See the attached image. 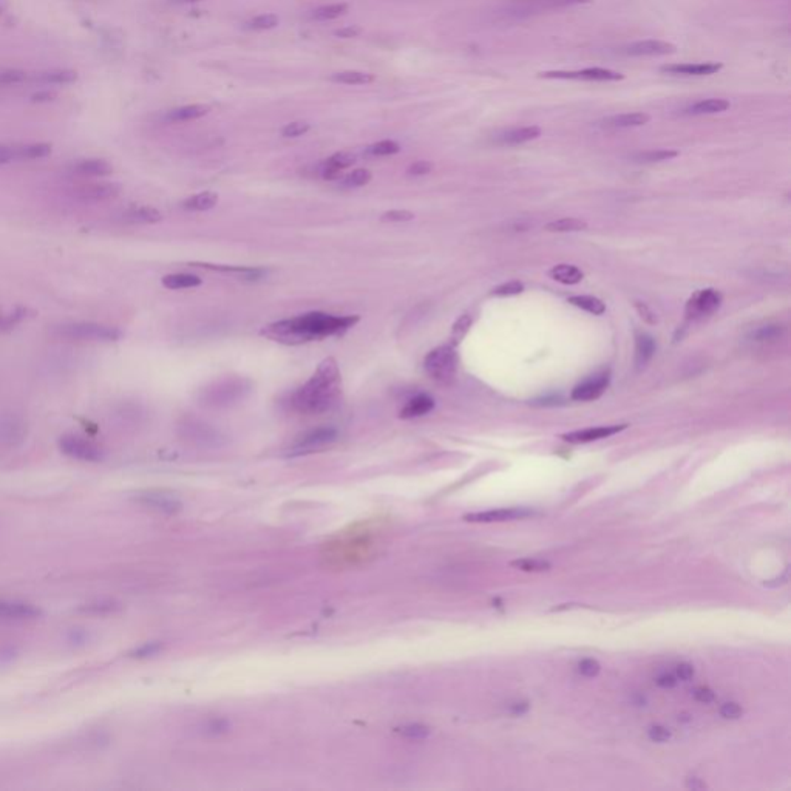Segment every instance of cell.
Here are the masks:
<instances>
[{
	"mask_svg": "<svg viewBox=\"0 0 791 791\" xmlns=\"http://www.w3.org/2000/svg\"><path fill=\"white\" fill-rule=\"evenodd\" d=\"M186 429H187V437H191V441H193V442H198L199 445H218L219 444L218 433L213 431L210 426L192 422V424L187 425Z\"/></svg>",
	"mask_w": 791,
	"mask_h": 791,
	"instance_id": "83f0119b",
	"label": "cell"
},
{
	"mask_svg": "<svg viewBox=\"0 0 791 791\" xmlns=\"http://www.w3.org/2000/svg\"><path fill=\"white\" fill-rule=\"evenodd\" d=\"M210 111V109L207 105L203 104H192V105H184V107H178V109H173L171 110L166 115L167 121H172V122H186V121H195V119H199L206 116L207 113Z\"/></svg>",
	"mask_w": 791,
	"mask_h": 791,
	"instance_id": "484cf974",
	"label": "cell"
},
{
	"mask_svg": "<svg viewBox=\"0 0 791 791\" xmlns=\"http://www.w3.org/2000/svg\"><path fill=\"white\" fill-rule=\"evenodd\" d=\"M433 171V164L429 161H418L408 169V173L414 175V177H422V175L430 173Z\"/></svg>",
	"mask_w": 791,
	"mask_h": 791,
	"instance_id": "db71d44e",
	"label": "cell"
},
{
	"mask_svg": "<svg viewBox=\"0 0 791 791\" xmlns=\"http://www.w3.org/2000/svg\"><path fill=\"white\" fill-rule=\"evenodd\" d=\"M609 382H611V374H609V371L596 373L574 388L572 399L580 402L598 399L600 396L606 391Z\"/></svg>",
	"mask_w": 791,
	"mask_h": 791,
	"instance_id": "7c38bea8",
	"label": "cell"
},
{
	"mask_svg": "<svg viewBox=\"0 0 791 791\" xmlns=\"http://www.w3.org/2000/svg\"><path fill=\"white\" fill-rule=\"evenodd\" d=\"M122 218L129 223L153 224L161 221L162 213L150 206H133L122 213Z\"/></svg>",
	"mask_w": 791,
	"mask_h": 791,
	"instance_id": "cb8c5ba5",
	"label": "cell"
},
{
	"mask_svg": "<svg viewBox=\"0 0 791 791\" xmlns=\"http://www.w3.org/2000/svg\"><path fill=\"white\" fill-rule=\"evenodd\" d=\"M347 11H348L347 3H331L320 6V8L312 12V17L316 19V21H332V19L343 16Z\"/></svg>",
	"mask_w": 791,
	"mask_h": 791,
	"instance_id": "8d00e7d4",
	"label": "cell"
},
{
	"mask_svg": "<svg viewBox=\"0 0 791 791\" xmlns=\"http://www.w3.org/2000/svg\"><path fill=\"white\" fill-rule=\"evenodd\" d=\"M677 155H679L677 150H646V152L633 153L632 160L637 162H660L675 158Z\"/></svg>",
	"mask_w": 791,
	"mask_h": 791,
	"instance_id": "e575fe53",
	"label": "cell"
},
{
	"mask_svg": "<svg viewBox=\"0 0 791 791\" xmlns=\"http://www.w3.org/2000/svg\"><path fill=\"white\" fill-rule=\"evenodd\" d=\"M731 107L730 100L722 98H709L702 99L697 102L686 107L682 113L688 116H702V115H715V113H722Z\"/></svg>",
	"mask_w": 791,
	"mask_h": 791,
	"instance_id": "ffe728a7",
	"label": "cell"
},
{
	"mask_svg": "<svg viewBox=\"0 0 791 791\" xmlns=\"http://www.w3.org/2000/svg\"><path fill=\"white\" fill-rule=\"evenodd\" d=\"M28 436V425L17 414L0 416V448H16Z\"/></svg>",
	"mask_w": 791,
	"mask_h": 791,
	"instance_id": "ba28073f",
	"label": "cell"
},
{
	"mask_svg": "<svg viewBox=\"0 0 791 791\" xmlns=\"http://www.w3.org/2000/svg\"><path fill=\"white\" fill-rule=\"evenodd\" d=\"M783 328L782 326H777V325H768V326H762V328L756 329L752 332L751 337L755 338L757 342H767V340H774V338L781 337Z\"/></svg>",
	"mask_w": 791,
	"mask_h": 791,
	"instance_id": "7bdbcfd3",
	"label": "cell"
},
{
	"mask_svg": "<svg viewBox=\"0 0 791 791\" xmlns=\"http://www.w3.org/2000/svg\"><path fill=\"white\" fill-rule=\"evenodd\" d=\"M11 161H23L22 146H0V166Z\"/></svg>",
	"mask_w": 791,
	"mask_h": 791,
	"instance_id": "f6af8a7d",
	"label": "cell"
},
{
	"mask_svg": "<svg viewBox=\"0 0 791 791\" xmlns=\"http://www.w3.org/2000/svg\"><path fill=\"white\" fill-rule=\"evenodd\" d=\"M59 448L64 455L83 462H99L104 459V450L98 444L78 435H64L59 439Z\"/></svg>",
	"mask_w": 791,
	"mask_h": 791,
	"instance_id": "8992f818",
	"label": "cell"
},
{
	"mask_svg": "<svg viewBox=\"0 0 791 791\" xmlns=\"http://www.w3.org/2000/svg\"><path fill=\"white\" fill-rule=\"evenodd\" d=\"M425 369L439 384H451L457 373V354L453 345H442L425 357Z\"/></svg>",
	"mask_w": 791,
	"mask_h": 791,
	"instance_id": "5b68a950",
	"label": "cell"
},
{
	"mask_svg": "<svg viewBox=\"0 0 791 791\" xmlns=\"http://www.w3.org/2000/svg\"><path fill=\"white\" fill-rule=\"evenodd\" d=\"M587 228V223L578 218H561L556 221H552L545 226V230L549 232H578L585 230Z\"/></svg>",
	"mask_w": 791,
	"mask_h": 791,
	"instance_id": "836d02e7",
	"label": "cell"
},
{
	"mask_svg": "<svg viewBox=\"0 0 791 791\" xmlns=\"http://www.w3.org/2000/svg\"><path fill=\"white\" fill-rule=\"evenodd\" d=\"M649 737H651V740H654V742H658V744L668 742V739L671 737V731L668 730V728L655 725L649 730Z\"/></svg>",
	"mask_w": 791,
	"mask_h": 791,
	"instance_id": "f5cc1de1",
	"label": "cell"
},
{
	"mask_svg": "<svg viewBox=\"0 0 791 791\" xmlns=\"http://www.w3.org/2000/svg\"><path fill=\"white\" fill-rule=\"evenodd\" d=\"M524 291V285L521 283V281H508V283H502L498 288H495L493 290V296L496 297H510V296H517V294H521Z\"/></svg>",
	"mask_w": 791,
	"mask_h": 791,
	"instance_id": "ee69618b",
	"label": "cell"
},
{
	"mask_svg": "<svg viewBox=\"0 0 791 791\" xmlns=\"http://www.w3.org/2000/svg\"><path fill=\"white\" fill-rule=\"evenodd\" d=\"M578 668L580 673L586 677H595L600 673V663L594 660V658H585V660H581Z\"/></svg>",
	"mask_w": 791,
	"mask_h": 791,
	"instance_id": "f907efd6",
	"label": "cell"
},
{
	"mask_svg": "<svg viewBox=\"0 0 791 791\" xmlns=\"http://www.w3.org/2000/svg\"><path fill=\"white\" fill-rule=\"evenodd\" d=\"M686 785H688V788L695 790V788H703V787H705V783H702V782H699V779H695V777H693V779L688 781Z\"/></svg>",
	"mask_w": 791,
	"mask_h": 791,
	"instance_id": "e7e4bbea",
	"label": "cell"
},
{
	"mask_svg": "<svg viewBox=\"0 0 791 791\" xmlns=\"http://www.w3.org/2000/svg\"><path fill=\"white\" fill-rule=\"evenodd\" d=\"M371 178H373V175H371V172L368 171V169H356V171H353L343 178L342 184L345 187H362V186L368 184L369 181H371Z\"/></svg>",
	"mask_w": 791,
	"mask_h": 791,
	"instance_id": "74e56055",
	"label": "cell"
},
{
	"mask_svg": "<svg viewBox=\"0 0 791 791\" xmlns=\"http://www.w3.org/2000/svg\"><path fill=\"white\" fill-rule=\"evenodd\" d=\"M567 301L570 305L580 307V310H585L587 312L594 314V316H601V314L606 311V305L603 303L600 299L592 297V296H574V297H569Z\"/></svg>",
	"mask_w": 791,
	"mask_h": 791,
	"instance_id": "d6a6232c",
	"label": "cell"
},
{
	"mask_svg": "<svg viewBox=\"0 0 791 791\" xmlns=\"http://www.w3.org/2000/svg\"><path fill=\"white\" fill-rule=\"evenodd\" d=\"M138 501H140L142 506L153 508V510L161 513H177L178 510H181V507H183L177 496L166 492L141 493L138 496Z\"/></svg>",
	"mask_w": 791,
	"mask_h": 791,
	"instance_id": "5bb4252c",
	"label": "cell"
},
{
	"mask_svg": "<svg viewBox=\"0 0 791 791\" xmlns=\"http://www.w3.org/2000/svg\"><path fill=\"white\" fill-rule=\"evenodd\" d=\"M73 171L76 172L80 177H90V178H100V177H107V175H110L113 172V167L110 166V162H107L105 160H99V158H89V160H80L79 162L73 166Z\"/></svg>",
	"mask_w": 791,
	"mask_h": 791,
	"instance_id": "7402d4cb",
	"label": "cell"
},
{
	"mask_svg": "<svg viewBox=\"0 0 791 791\" xmlns=\"http://www.w3.org/2000/svg\"><path fill=\"white\" fill-rule=\"evenodd\" d=\"M541 78L545 79H572V80H620L623 79V74L618 72L607 70V68H585V70L576 72H545L541 73Z\"/></svg>",
	"mask_w": 791,
	"mask_h": 791,
	"instance_id": "30bf717a",
	"label": "cell"
},
{
	"mask_svg": "<svg viewBox=\"0 0 791 791\" xmlns=\"http://www.w3.org/2000/svg\"><path fill=\"white\" fill-rule=\"evenodd\" d=\"M512 566L523 570V572H544V570L550 569V563L544 560H529V558H524V560L513 561Z\"/></svg>",
	"mask_w": 791,
	"mask_h": 791,
	"instance_id": "ab89813d",
	"label": "cell"
},
{
	"mask_svg": "<svg viewBox=\"0 0 791 791\" xmlns=\"http://www.w3.org/2000/svg\"><path fill=\"white\" fill-rule=\"evenodd\" d=\"M413 218H414V215H413L411 212H408V210H399V209L385 212L384 215H382V219H384V221H396V223L410 221V219H413Z\"/></svg>",
	"mask_w": 791,
	"mask_h": 791,
	"instance_id": "816d5d0a",
	"label": "cell"
},
{
	"mask_svg": "<svg viewBox=\"0 0 791 791\" xmlns=\"http://www.w3.org/2000/svg\"><path fill=\"white\" fill-rule=\"evenodd\" d=\"M118 195L119 187L115 183H89L73 191V197L83 203H102Z\"/></svg>",
	"mask_w": 791,
	"mask_h": 791,
	"instance_id": "8fae6325",
	"label": "cell"
},
{
	"mask_svg": "<svg viewBox=\"0 0 791 791\" xmlns=\"http://www.w3.org/2000/svg\"><path fill=\"white\" fill-rule=\"evenodd\" d=\"M354 162L356 156L349 152H338L332 155L322 164V177L325 180H336L343 169L353 166Z\"/></svg>",
	"mask_w": 791,
	"mask_h": 791,
	"instance_id": "44dd1931",
	"label": "cell"
},
{
	"mask_svg": "<svg viewBox=\"0 0 791 791\" xmlns=\"http://www.w3.org/2000/svg\"><path fill=\"white\" fill-rule=\"evenodd\" d=\"M435 408V400L429 394H418L407 402L405 407L399 413L402 419H413L429 414Z\"/></svg>",
	"mask_w": 791,
	"mask_h": 791,
	"instance_id": "603a6c76",
	"label": "cell"
},
{
	"mask_svg": "<svg viewBox=\"0 0 791 791\" xmlns=\"http://www.w3.org/2000/svg\"><path fill=\"white\" fill-rule=\"evenodd\" d=\"M359 322L357 316H331L323 312H310L290 320L269 325L265 334L275 342L286 345H300L318 338L329 337L347 331Z\"/></svg>",
	"mask_w": 791,
	"mask_h": 791,
	"instance_id": "6da1fadb",
	"label": "cell"
},
{
	"mask_svg": "<svg viewBox=\"0 0 791 791\" xmlns=\"http://www.w3.org/2000/svg\"><path fill=\"white\" fill-rule=\"evenodd\" d=\"M250 391V382L240 378H228L219 382H213L201 391V402L204 405L221 408L237 404Z\"/></svg>",
	"mask_w": 791,
	"mask_h": 791,
	"instance_id": "277c9868",
	"label": "cell"
},
{
	"mask_svg": "<svg viewBox=\"0 0 791 791\" xmlns=\"http://www.w3.org/2000/svg\"><path fill=\"white\" fill-rule=\"evenodd\" d=\"M470 326H472V317H470L468 314H462V316L456 320L453 329H451V345H453V347L462 340L464 336L468 332Z\"/></svg>",
	"mask_w": 791,
	"mask_h": 791,
	"instance_id": "f35d334b",
	"label": "cell"
},
{
	"mask_svg": "<svg viewBox=\"0 0 791 791\" xmlns=\"http://www.w3.org/2000/svg\"><path fill=\"white\" fill-rule=\"evenodd\" d=\"M400 733L404 734L405 737L408 739H414V740H419V739H424L429 736V728L422 726V725H407L400 730Z\"/></svg>",
	"mask_w": 791,
	"mask_h": 791,
	"instance_id": "c3c4849f",
	"label": "cell"
},
{
	"mask_svg": "<svg viewBox=\"0 0 791 791\" xmlns=\"http://www.w3.org/2000/svg\"><path fill=\"white\" fill-rule=\"evenodd\" d=\"M657 683L662 688H674L677 685V677L674 674H662L657 679Z\"/></svg>",
	"mask_w": 791,
	"mask_h": 791,
	"instance_id": "94428289",
	"label": "cell"
},
{
	"mask_svg": "<svg viewBox=\"0 0 791 791\" xmlns=\"http://www.w3.org/2000/svg\"><path fill=\"white\" fill-rule=\"evenodd\" d=\"M331 80L332 83L347 84V85H367V84L374 83V76L369 73L348 70V72H340V73L332 74Z\"/></svg>",
	"mask_w": 791,
	"mask_h": 791,
	"instance_id": "1f68e13d",
	"label": "cell"
},
{
	"mask_svg": "<svg viewBox=\"0 0 791 791\" xmlns=\"http://www.w3.org/2000/svg\"><path fill=\"white\" fill-rule=\"evenodd\" d=\"M25 79V73L21 70L0 72V87H11L21 84Z\"/></svg>",
	"mask_w": 791,
	"mask_h": 791,
	"instance_id": "7dc6e473",
	"label": "cell"
},
{
	"mask_svg": "<svg viewBox=\"0 0 791 791\" xmlns=\"http://www.w3.org/2000/svg\"><path fill=\"white\" fill-rule=\"evenodd\" d=\"M651 116L648 113H621V115H615L611 118L603 119L600 122V127L603 129H631V127H640L649 122Z\"/></svg>",
	"mask_w": 791,
	"mask_h": 791,
	"instance_id": "ac0fdd59",
	"label": "cell"
},
{
	"mask_svg": "<svg viewBox=\"0 0 791 791\" xmlns=\"http://www.w3.org/2000/svg\"><path fill=\"white\" fill-rule=\"evenodd\" d=\"M675 52V47L669 42L663 41H638L627 43L620 50L621 54L640 58V56H664Z\"/></svg>",
	"mask_w": 791,
	"mask_h": 791,
	"instance_id": "4fadbf2b",
	"label": "cell"
},
{
	"mask_svg": "<svg viewBox=\"0 0 791 791\" xmlns=\"http://www.w3.org/2000/svg\"><path fill=\"white\" fill-rule=\"evenodd\" d=\"M36 615H39V611L31 605L0 600V618L23 620V618H33Z\"/></svg>",
	"mask_w": 791,
	"mask_h": 791,
	"instance_id": "d4e9b609",
	"label": "cell"
},
{
	"mask_svg": "<svg viewBox=\"0 0 791 791\" xmlns=\"http://www.w3.org/2000/svg\"><path fill=\"white\" fill-rule=\"evenodd\" d=\"M744 714V709L737 703H725L724 706L720 708V715L725 719H731V720H736L739 717H742Z\"/></svg>",
	"mask_w": 791,
	"mask_h": 791,
	"instance_id": "681fc988",
	"label": "cell"
},
{
	"mask_svg": "<svg viewBox=\"0 0 791 791\" xmlns=\"http://www.w3.org/2000/svg\"><path fill=\"white\" fill-rule=\"evenodd\" d=\"M3 317H5V316H3V314H2V312H0V326H2V322H3Z\"/></svg>",
	"mask_w": 791,
	"mask_h": 791,
	"instance_id": "003e7915",
	"label": "cell"
},
{
	"mask_svg": "<svg viewBox=\"0 0 791 791\" xmlns=\"http://www.w3.org/2000/svg\"><path fill=\"white\" fill-rule=\"evenodd\" d=\"M336 437H337V430L331 429V426H322V429L311 430L297 439L291 450V455L310 453V451H314L320 447H325V445H328L331 442H334Z\"/></svg>",
	"mask_w": 791,
	"mask_h": 791,
	"instance_id": "9c48e42d",
	"label": "cell"
},
{
	"mask_svg": "<svg viewBox=\"0 0 791 791\" xmlns=\"http://www.w3.org/2000/svg\"><path fill=\"white\" fill-rule=\"evenodd\" d=\"M549 275L563 285H576L585 277V274L574 265H556L550 269Z\"/></svg>",
	"mask_w": 791,
	"mask_h": 791,
	"instance_id": "f1b7e54d",
	"label": "cell"
},
{
	"mask_svg": "<svg viewBox=\"0 0 791 791\" xmlns=\"http://www.w3.org/2000/svg\"><path fill=\"white\" fill-rule=\"evenodd\" d=\"M158 649H160V646H158V644H153V643H150V644H146V646H144V648H141L140 651L136 652V654L140 655V657H142V655H150V654H155V652L158 651Z\"/></svg>",
	"mask_w": 791,
	"mask_h": 791,
	"instance_id": "6125c7cd",
	"label": "cell"
},
{
	"mask_svg": "<svg viewBox=\"0 0 791 791\" xmlns=\"http://www.w3.org/2000/svg\"><path fill=\"white\" fill-rule=\"evenodd\" d=\"M539 135H541V129L537 127V125H529V127H519L502 131V133L495 138V141L498 144H502V146H517V144H524L532 140H537Z\"/></svg>",
	"mask_w": 791,
	"mask_h": 791,
	"instance_id": "d6986e66",
	"label": "cell"
},
{
	"mask_svg": "<svg viewBox=\"0 0 791 791\" xmlns=\"http://www.w3.org/2000/svg\"><path fill=\"white\" fill-rule=\"evenodd\" d=\"M589 2H592V0H545V6L548 8H564V6H574Z\"/></svg>",
	"mask_w": 791,
	"mask_h": 791,
	"instance_id": "11a10c76",
	"label": "cell"
},
{
	"mask_svg": "<svg viewBox=\"0 0 791 791\" xmlns=\"http://www.w3.org/2000/svg\"><path fill=\"white\" fill-rule=\"evenodd\" d=\"M527 709H529V705H527V703H514V705H512L510 711L513 714H524Z\"/></svg>",
	"mask_w": 791,
	"mask_h": 791,
	"instance_id": "be15d7a7",
	"label": "cell"
},
{
	"mask_svg": "<svg viewBox=\"0 0 791 791\" xmlns=\"http://www.w3.org/2000/svg\"><path fill=\"white\" fill-rule=\"evenodd\" d=\"M722 70V64L717 62H703V64H674L662 67L663 73L674 76H709Z\"/></svg>",
	"mask_w": 791,
	"mask_h": 791,
	"instance_id": "e0dca14e",
	"label": "cell"
},
{
	"mask_svg": "<svg viewBox=\"0 0 791 791\" xmlns=\"http://www.w3.org/2000/svg\"><path fill=\"white\" fill-rule=\"evenodd\" d=\"M218 203V195L213 192H199L197 195H193L191 198H187L183 207L187 210H197V212H203V210H209L212 207H215Z\"/></svg>",
	"mask_w": 791,
	"mask_h": 791,
	"instance_id": "4dcf8cb0",
	"label": "cell"
},
{
	"mask_svg": "<svg viewBox=\"0 0 791 791\" xmlns=\"http://www.w3.org/2000/svg\"><path fill=\"white\" fill-rule=\"evenodd\" d=\"M693 694H694V699L702 702V703H709V702L714 700V693L711 691V689L705 688V686H700V688L694 689Z\"/></svg>",
	"mask_w": 791,
	"mask_h": 791,
	"instance_id": "9f6ffc18",
	"label": "cell"
},
{
	"mask_svg": "<svg viewBox=\"0 0 791 791\" xmlns=\"http://www.w3.org/2000/svg\"><path fill=\"white\" fill-rule=\"evenodd\" d=\"M529 514H532V512L527 510V508H496V510L468 513L464 517V519L470 521V523H499V521L525 518Z\"/></svg>",
	"mask_w": 791,
	"mask_h": 791,
	"instance_id": "9a60e30c",
	"label": "cell"
},
{
	"mask_svg": "<svg viewBox=\"0 0 791 791\" xmlns=\"http://www.w3.org/2000/svg\"><path fill=\"white\" fill-rule=\"evenodd\" d=\"M693 675H694V668L689 663H682V664H679V667H677V671H675L677 679L689 680V679H693Z\"/></svg>",
	"mask_w": 791,
	"mask_h": 791,
	"instance_id": "6f0895ef",
	"label": "cell"
},
{
	"mask_svg": "<svg viewBox=\"0 0 791 791\" xmlns=\"http://www.w3.org/2000/svg\"><path fill=\"white\" fill-rule=\"evenodd\" d=\"M720 303H722V294L717 290H713V288L700 290L694 292L691 299L688 300L685 314L688 318L699 320L714 314L719 310Z\"/></svg>",
	"mask_w": 791,
	"mask_h": 791,
	"instance_id": "52a82bcc",
	"label": "cell"
},
{
	"mask_svg": "<svg viewBox=\"0 0 791 791\" xmlns=\"http://www.w3.org/2000/svg\"><path fill=\"white\" fill-rule=\"evenodd\" d=\"M311 129L310 122L306 121H296V122H291V124H286L283 130H281V135L285 138H299L301 135L307 133V130Z\"/></svg>",
	"mask_w": 791,
	"mask_h": 791,
	"instance_id": "bcb514c9",
	"label": "cell"
},
{
	"mask_svg": "<svg viewBox=\"0 0 791 791\" xmlns=\"http://www.w3.org/2000/svg\"><path fill=\"white\" fill-rule=\"evenodd\" d=\"M277 25H279V17L275 14H260L254 19H250L248 22V28L265 31V30H272L277 27Z\"/></svg>",
	"mask_w": 791,
	"mask_h": 791,
	"instance_id": "60d3db41",
	"label": "cell"
},
{
	"mask_svg": "<svg viewBox=\"0 0 791 791\" xmlns=\"http://www.w3.org/2000/svg\"><path fill=\"white\" fill-rule=\"evenodd\" d=\"M360 34V28L359 27H345L336 31V36L337 37H342V39H351V37H356Z\"/></svg>",
	"mask_w": 791,
	"mask_h": 791,
	"instance_id": "91938a15",
	"label": "cell"
},
{
	"mask_svg": "<svg viewBox=\"0 0 791 791\" xmlns=\"http://www.w3.org/2000/svg\"><path fill=\"white\" fill-rule=\"evenodd\" d=\"M201 283H203V280L192 274H171L162 279V285L167 290H189V288H197Z\"/></svg>",
	"mask_w": 791,
	"mask_h": 791,
	"instance_id": "f546056e",
	"label": "cell"
},
{
	"mask_svg": "<svg viewBox=\"0 0 791 791\" xmlns=\"http://www.w3.org/2000/svg\"><path fill=\"white\" fill-rule=\"evenodd\" d=\"M175 2H180V3H197V2H203V0H175Z\"/></svg>",
	"mask_w": 791,
	"mask_h": 791,
	"instance_id": "03108f58",
	"label": "cell"
},
{
	"mask_svg": "<svg viewBox=\"0 0 791 791\" xmlns=\"http://www.w3.org/2000/svg\"><path fill=\"white\" fill-rule=\"evenodd\" d=\"M636 307H637V311L640 312V316H642V318H644L646 322H648V323H655V322H657L655 314L649 310L648 305H646V303H640V301H637Z\"/></svg>",
	"mask_w": 791,
	"mask_h": 791,
	"instance_id": "680465c9",
	"label": "cell"
},
{
	"mask_svg": "<svg viewBox=\"0 0 791 791\" xmlns=\"http://www.w3.org/2000/svg\"><path fill=\"white\" fill-rule=\"evenodd\" d=\"M338 394H340V369L336 359L328 357L320 363L311 379L294 393L291 404L299 413L318 414L329 410L336 404Z\"/></svg>",
	"mask_w": 791,
	"mask_h": 791,
	"instance_id": "7a4b0ae2",
	"label": "cell"
},
{
	"mask_svg": "<svg viewBox=\"0 0 791 791\" xmlns=\"http://www.w3.org/2000/svg\"><path fill=\"white\" fill-rule=\"evenodd\" d=\"M655 353V340L654 337L642 332L636 338V365L637 368H643L648 363L652 356Z\"/></svg>",
	"mask_w": 791,
	"mask_h": 791,
	"instance_id": "4316f807",
	"label": "cell"
},
{
	"mask_svg": "<svg viewBox=\"0 0 791 791\" xmlns=\"http://www.w3.org/2000/svg\"><path fill=\"white\" fill-rule=\"evenodd\" d=\"M54 334L72 342H116L122 337V332L115 326H109L96 322H70L62 323L54 328Z\"/></svg>",
	"mask_w": 791,
	"mask_h": 791,
	"instance_id": "3957f363",
	"label": "cell"
},
{
	"mask_svg": "<svg viewBox=\"0 0 791 791\" xmlns=\"http://www.w3.org/2000/svg\"><path fill=\"white\" fill-rule=\"evenodd\" d=\"M400 150V146L396 141L391 140H384V141H379L373 144V146L368 147V153L369 155H374V156H388V155H394L398 153Z\"/></svg>",
	"mask_w": 791,
	"mask_h": 791,
	"instance_id": "b9f144b4",
	"label": "cell"
},
{
	"mask_svg": "<svg viewBox=\"0 0 791 791\" xmlns=\"http://www.w3.org/2000/svg\"><path fill=\"white\" fill-rule=\"evenodd\" d=\"M78 79L76 72L73 70H52L42 74V80L52 85H68Z\"/></svg>",
	"mask_w": 791,
	"mask_h": 791,
	"instance_id": "d590c367",
	"label": "cell"
},
{
	"mask_svg": "<svg viewBox=\"0 0 791 791\" xmlns=\"http://www.w3.org/2000/svg\"><path fill=\"white\" fill-rule=\"evenodd\" d=\"M627 429V425H607V426H595V429H586V430H578V431H570L566 433V435H563L561 437L564 439L566 442L570 444H585V442H592V441H598V439L603 437H609L612 435H617V433L623 431Z\"/></svg>",
	"mask_w": 791,
	"mask_h": 791,
	"instance_id": "2e32d148",
	"label": "cell"
}]
</instances>
